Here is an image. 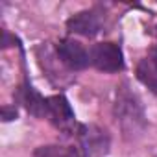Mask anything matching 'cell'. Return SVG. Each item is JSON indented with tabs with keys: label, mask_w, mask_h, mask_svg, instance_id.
<instances>
[{
	"label": "cell",
	"mask_w": 157,
	"mask_h": 157,
	"mask_svg": "<svg viewBox=\"0 0 157 157\" xmlns=\"http://www.w3.org/2000/svg\"><path fill=\"white\" fill-rule=\"evenodd\" d=\"M117 120H120L122 128L126 131L129 129H137L144 124V115H142V107L139 105V100L129 93V91H120L117 96Z\"/></svg>",
	"instance_id": "3957f363"
},
{
	"label": "cell",
	"mask_w": 157,
	"mask_h": 157,
	"mask_svg": "<svg viewBox=\"0 0 157 157\" xmlns=\"http://www.w3.org/2000/svg\"><path fill=\"white\" fill-rule=\"evenodd\" d=\"M44 117L63 133H74L78 131L76 128V117L74 111L68 104V100L63 94H56V96H48L46 98V111Z\"/></svg>",
	"instance_id": "6da1fadb"
},
{
	"label": "cell",
	"mask_w": 157,
	"mask_h": 157,
	"mask_svg": "<svg viewBox=\"0 0 157 157\" xmlns=\"http://www.w3.org/2000/svg\"><path fill=\"white\" fill-rule=\"evenodd\" d=\"M57 57L70 70H82L87 65H91L89 52L83 48L82 43L74 39H61L57 43Z\"/></svg>",
	"instance_id": "277c9868"
},
{
	"label": "cell",
	"mask_w": 157,
	"mask_h": 157,
	"mask_svg": "<svg viewBox=\"0 0 157 157\" xmlns=\"http://www.w3.org/2000/svg\"><path fill=\"white\" fill-rule=\"evenodd\" d=\"M33 157H85L80 148L74 146H61V144H48L39 146L33 151Z\"/></svg>",
	"instance_id": "ba28073f"
},
{
	"label": "cell",
	"mask_w": 157,
	"mask_h": 157,
	"mask_svg": "<svg viewBox=\"0 0 157 157\" xmlns=\"http://www.w3.org/2000/svg\"><path fill=\"white\" fill-rule=\"evenodd\" d=\"M21 100L24 104V107L28 109V113H32L33 117H44L46 111V98H43L33 87H24L21 93Z\"/></svg>",
	"instance_id": "52a82bcc"
},
{
	"label": "cell",
	"mask_w": 157,
	"mask_h": 157,
	"mask_svg": "<svg viewBox=\"0 0 157 157\" xmlns=\"http://www.w3.org/2000/svg\"><path fill=\"white\" fill-rule=\"evenodd\" d=\"M67 28L68 32L72 33H78V35H85V37H93L100 32L102 28V17L98 11L94 10H85V11H80L72 15L68 21H67Z\"/></svg>",
	"instance_id": "5b68a950"
},
{
	"label": "cell",
	"mask_w": 157,
	"mask_h": 157,
	"mask_svg": "<svg viewBox=\"0 0 157 157\" xmlns=\"http://www.w3.org/2000/svg\"><path fill=\"white\" fill-rule=\"evenodd\" d=\"M91 65L102 72H118L124 68V56L115 43H98L89 50Z\"/></svg>",
	"instance_id": "7a4b0ae2"
},
{
	"label": "cell",
	"mask_w": 157,
	"mask_h": 157,
	"mask_svg": "<svg viewBox=\"0 0 157 157\" xmlns=\"http://www.w3.org/2000/svg\"><path fill=\"white\" fill-rule=\"evenodd\" d=\"M76 133L83 144L85 155H102L107 151L109 139H107V135H104L105 131H102L94 126H80Z\"/></svg>",
	"instance_id": "8992f818"
},
{
	"label": "cell",
	"mask_w": 157,
	"mask_h": 157,
	"mask_svg": "<svg viewBox=\"0 0 157 157\" xmlns=\"http://www.w3.org/2000/svg\"><path fill=\"white\" fill-rule=\"evenodd\" d=\"M150 59H151V61H153V65L157 67V46L153 48V52H151V57H150Z\"/></svg>",
	"instance_id": "8fae6325"
},
{
	"label": "cell",
	"mask_w": 157,
	"mask_h": 157,
	"mask_svg": "<svg viewBox=\"0 0 157 157\" xmlns=\"http://www.w3.org/2000/svg\"><path fill=\"white\" fill-rule=\"evenodd\" d=\"M137 78L153 94H157V67L151 59H142L137 65Z\"/></svg>",
	"instance_id": "9c48e42d"
},
{
	"label": "cell",
	"mask_w": 157,
	"mask_h": 157,
	"mask_svg": "<svg viewBox=\"0 0 157 157\" xmlns=\"http://www.w3.org/2000/svg\"><path fill=\"white\" fill-rule=\"evenodd\" d=\"M17 117V109L15 107H10V105H4L2 107V118L8 122V120H13Z\"/></svg>",
	"instance_id": "30bf717a"
}]
</instances>
